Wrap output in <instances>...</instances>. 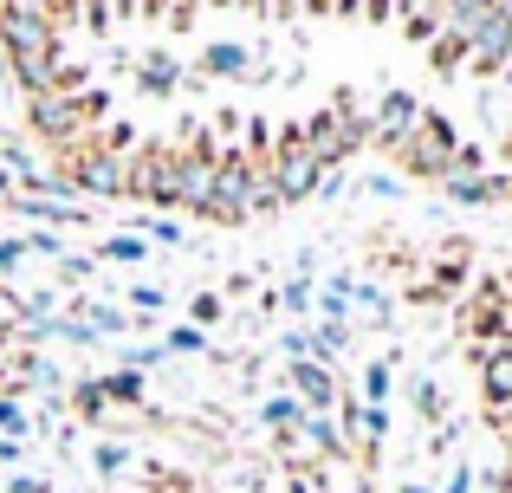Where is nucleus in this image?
<instances>
[{"label":"nucleus","instance_id":"f257e3e1","mask_svg":"<svg viewBox=\"0 0 512 493\" xmlns=\"http://www.w3.org/2000/svg\"><path fill=\"white\" fill-rule=\"evenodd\" d=\"M299 143H305V156H312L318 169H344L350 156L370 143V111L357 104V91H338L325 111L305 117V124H299Z\"/></svg>","mask_w":512,"mask_h":493},{"label":"nucleus","instance_id":"f03ea898","mask_svg":"<svg viewBox=\"0 0 512 493\" xmlns=\"http://www.w3.org/2000/svg\"><path fill=\"white\" fill-rule=\"evenodd\" d=\"M26 130H33L39 143H52L59 156H78L98 143V124L85 117V98H65V91H39V98H26Z\"/></svg>","mask_w":512,"mask_h":493},{"label":"nucleus","instance_id":"7ed1b4c3","mask_svg":"<svg viewBox=\"0 0 512 493\" xmlns=\"http://www.w3.org/2000/svg\"><path fill=\"white\" fill-rule=\"evenodd\" d=\"M454 150H461V130L448 124L441 111H422V124L409 130V137L396 143V163L409 169V176H428V182H448L454 176Z\"/></svg>","mask_w":512,"mask_h":493},{"label":"nucleus","instance_id":"20e7f679","mask_svg":"<svg viewBox=\"0 0 512 493\" xmlns=\"http://www.w3.org/2000/svg\"><path fill=\"white\" fill-rule=\"evenodd\" d=\"M266 176H273V189H279V208H299V202H312L318 195V182H325V169L305 156V143H299V124H279V137H273V156H266Z\"/></svg>","mask_w":512,"mask_h":493},{"label":"nucleus","instance_id":"39448f33","mask_svg":"<svg viewBox=\"0 0 512 493\" xmlns=\"http://www.w3.org/2000/svg\"><path fill=\"white\" fill-rule=\"evenodd\" d=\"M208 221H221V228H240V221H253V163H247L240 150H221V156H214Z\"/></svg>","mask_w":512,"mask_h":493},{"label":"nucleus","instance_id":"423d86ee","mask_svg":"<svg viewBox=\"0 0 512 493\" xmlns=\"http://www.w3.org/2000/svg\"><path fill=\"white\" fill-rule=\"evenodd\" d=\"M65 176H72V189H78V202H117V195L130 189V156H111V150H78V156H65Z\"/></svg>","mask_w":512,"mask_h":493},{"label":"nucleus","instance_id":"0eeeda50","mask_svg":"<svg viewBox=\"0 0 512 493\" xmlns=\"http://www.w3.org/2000/svg\"><path fill=\"white\" fill-rule=\"evenodd\" d=\"M175 182H182V156L169 143H143L130 156V202H150V208H175Z\"/></svg>","mask_w":512,"mask_h":493},{"label":"nucleus","instance_id":"6e6552de","mask_svg":"<svg viewBox=\"0 0 512 493\" xmlns=\"http://www.w3.org/2000/svg\"><path fill=\"white\" fill-rule=\"evenodd\" d=\"M0 52H7V65L52 59V52H59V20L26 13V7H7V0H0Z\"/></svg>","mask_w":512,"mask_h":493},{"label":"nucleus","instance_id":"1a4fd4ad","mask_svg":"<svg viewBox=\"0 0 512 493\" xmlns=\"http://www.w3.org/2000/svg\"><path fill=\"white\" fill-rule=\"evenodd\" d=\"M506 65H512V7L493 0V13L474 26V39H467V72L474 78H500Z\"/></svg>","mask_w":512,"mask_h":493},{"label":"nucleus","instance_id":"9d476101","mask_svg":"<svg viewBox=\"0 0 512 493\" xmlns=\"http://www.w3.org/2000/svg\"><path fill=\"white\" fill-rule=\"evenodd\" d=\"M480 396H487V422L512 435V344L480 351Z\"/></svg>","mask_w":512,"mask_h":493},{"label":"nucleus","instance_id":"9b49d317","mask_svg":"<svg viewBox=\"0 0 512 493\" xmlns=\"http://www.w3.org/2000/svg\"><path fill=\"white\" fill-rule=\"evenodd\" d=\"M286 396H299L305 416H331L344 403V383L331 364H286Z\"/></svg>","mask_w":512,"mask_h":493},{"label":"nucleus","instance_id":"f8f14e48","mask_svg":"<svg viewBox=\"0 0 512 493\" xmlns=\"http://www.w3.org/2000/svg\"><path fill=\"white\" fill-rule=\"evenodd\" d=\"M415 124H422V104H415V91L396 85V91H383L376 111H370V143H376V150H396Z\"/></svg>","mask_w":512,"mask_h":493},{"label":"nucleus","instance_id":"ddd939ff","mask_svg":"<svg viewBox=\"0 0 512 493\" xmlns=\"http://www.w3.org/2000/svg\"><path fill=\"white\" fill-rule=\"evenodd\" d=\"M441 195L461 208H500L512 202V169H480V176H448L441 182Z\"/></svg>","mask_w":512,"mask_h":493},{"label":"nucleus","instance_id":"4468645a","mask_svg":"<svg viewBox=\"0 0 512 493\" xmlns=\"http://www.w3.org/2000/svg\"><path fill=\"white\" fill-rule=\"evenodd\" d=\"M182 59H175L169 46H150V52H137V91L143 98H175L182 91Z\"/></svg>","mask_w":512,"mask_h":493},{"label":"nucleus","instance_id":"2eb2a0df","mask_svg":"<svg viewBox=\"0 0 512 493\" xmlns=\"http://www.w3.org/2000/svg\"><path fill=\"white\" fill-rule=\"evenodd\" d=\"M253 59L260 52L240 46V39H208L201 46V78H253Z\"/></svg>","mask_w":512,"mask_h":493},{"label":"nucleus","instance_id":"dca6fc26","mask_svg":"<svg viewBox=\"0 0 512 493\" xmlns=\"http://www.w3.org/2000/svg\"><path fill=\"white\" fill-rule=\"evenodd\" d=\"M350 325H363V331H389L396 325V312H389V292L383 286H370V279H350Z\"/></svg>","mask_w":512,"mask_h":493},{"label":"nucleus","instance_id":"f3484780","mask_svg":"<svg viewBox=\"0 0 512 493\" xmlns=\"http://www.w3.org/2000/svg\"><path fill=\"white\" fill-rule=\"evenodd\" d=\"M13 182H20V195H39V202H78L72 176H65L59 163L52 169H26V176H13Z\"/></svg>","mask_w":512,"mask_h":493},{"label":"nucleus","instance_id":"a211bd4d","mask_svg":"<svg viewBox=\"0 0 512 493\" xmlns=\"http://www.w3.org/2000/svg\"><path fill=\"white\" fill-rule=\"evenodd\" d=\"M78 325H91V331H98V338H124V331H137V318H130L124 305L85 299V305H78Z\"/></svg>","mask_w":512,"mask_h":493},{"label":"nucleus","instance_id":"6ab92c4d","mask_svg":"<svg viewBox=\"0 0 512 493\" xmlns=\"http://www.w3.org/2000/svg\"><path fill=\"white\" fill-rule=\"evenodd\" d=\"M98 390H104V403H111V409H137L143 390H150V377H137V370L117 364V370H104V377H98Z\"/></svg>","mask_w":512,"mask_h":493},{"label":"nucleus","instance_id":"aec40b11","mask_svg":"<svg viewBox=\"0 0 512 493\" xmlns=\"http://www.w3.org/2000/svg\"><path fill=\"white\" fill-rule=\"evenodd\" d=\"M260 422H266L273 435H292V429L305 422V403H299V396H286V390H279V396H266V403H260Z\"/></svg>","mask_w":512,"mask_h":493},{"label":"nucleus","instance_id":"412c9836","mask_svg":"<svg viewBox=\"0 0 512 493\" xmlns=\"http://www.w3.org/2000/svg\"><path fill=\"white\" fill-rule=\"evenodd\" d=\"M72 409H78V422H104V429H111V416H117V409L104 403L98 377H78V383H72Z\"/></svg>","mask_w":512,"mask_h":493},{"label":"nucleus","instance_id":"4be33fe9","mask_svg":"<svg viewBox=\"0 0 512 493\" xmlns=\"http://www.w3.org/2000/svg\"><path fill=\"white\" fill-rule=\"evenodd\" d=\"M91 260L137 266V260H150V241H143V234H111V241H98V253H91Z\"/></svg>","mask_w":512,"mask_h":493},{"label":"nucleus","instance_id":"5701e85b","mask_svg":"<svg viewBox=\"0 0 512 493\" xmlns=\"http://www.w3.org/2000/svg\"><path fill=\"white\" fill-rule=\"evenodd\" d=\"M124 468H130V442H111V435L91 442V474H98V481H117Z\"/></svg>","mask_w":512,"mask_h":493},{"label":"nucleus","instance_id":"b1692460","mask_svg":"<svg viewBox=\"0 0 512 493\" xmlns=\"http://www.w3.org/2000/svg\"><path fill=\"white\" fill-rule=\"evenodd\" d=\"M428 65H435V78H461V65H467V46L454 33H441L435 46H428Z\"/></svg>","mask_w":512,"mask_h":493},{"label":"nucleus","instance_id":"393cba45","mask_svg":"<svg viewBox=\"0 0 512 493\" xmlns=\"http://www.w3.org/2000/svg\"><path fill=\"white\" fill-rule=\"evenodd\" d=\"M130 221H137V234H143V241H156V247H182L188 241V228H182V221H169V215H130Z\"/></svg>","mask_w":512,"mask_h":493},{"label":"nucleus","instance_id":"a878e982","mask_svg":"<svg viewBox=\"0 0 512 493\" xmlns=\"http://www.w3.org/2000/svg\"><path fill=\"white\" fill-rule=\"evenodd\" d=\"M312 305H318V286L305 273H292L286 279V292H279V312H292V318H312Z\"/></svg>","mask_w":512,"mask_h":493},{"label":"nucleus","instance_id":"bb28decb","mask_svg":"<svg viewBox=\"0 0 512 493\" xmlns=\"http://www.w3.org/2000/svg\"><path fill=\"white\" fill-rule=\"evenodd\" d=\"M117 364L137 370V377H150V370L169 364V351H163V338H150V344H130V351H117Z\"/></svg>","mask_w":512,"mask_h":493},{"label":"nucleus","instance_id":"cd10ccee","mask_svg":"<svg viewBox=\"0 0 512 493\" xmlns=\"http://www.w3.org/2000/svg\"><path fill=\"white\" fill-rule=\"evenodd\" d=\"M389 390H396V364L389 357L363 364V403H389Z\"/></svg>","mask_w":512,"mask_h":493},{"label":"nucleus","instance_id":"c85d7f7f","mask_svg":"<svg viewBox=\"0 0 512 493\" xmlns=\"http://www.w3.org/2000/svg\"><path fill=\"white\" fill-rule=\"evenodd\" d=\"M33 429H39V416H26L13 396H0V442H26Z\"/></svg>","mask_w":512,"mask_h":493},{"label":"nucleus","instance_id":"c756f323","mask_svg":"<svg viewBox=\"0 0 512 493\" xmlns=\"http://www.w3.org/2000/svg\"><path fill=\"white\" fill-rule=\"evenodd\" d=\"M130 312L156 325V312H169V292L156 286V279H137V286H130Z\"/></svg>","mask_w":512,"mask_h":493},{"label":"nucleus","instance_id":"7c9ffc66","mask_svg":"<svg viewBox=\"0 0 512 493\" xmlns=\"http://www.w3.org/2000/svg\"><path fill=\"white\" fill-rule=\"evenodd\" d=\"M163 351H169V357H208V331H195V325H175L169 338H163Z\"/></svg>","mask_w":512,"mask_h":493},{"label":"nucleus","instance_id":"2f4dec72","mask_svg":"<svg viewBox=\"0 0 512 493\" xmlns=\"http://www.w3.org/2000/svg\"><path fill=\"white\" fill-rule=\"evenodd\" d=\"M20 241H26L33 260H65V253H72V247H65V234H52V228H33V234H20Z\"/></svg>","mask_w":512,"mask_h":493},{"label":"nucleus","instance_id":"473e14b6","mask_svg":"<svg viewBox=\"0 0 512 493\" xmlns=\"http://www.w3.org/2000/svg\"><path fill=\"white\" fill-rule=\"evenodd\" d=\"M188 325H195V331L221 325V292H195V299H188Z\"/></svg>","mask_w":512,"mask_h":493},{"label":"nucleus","instance_id":"72a5a7b5","mask_svg":"<svg viewBox=\"0 0 512 493\" xmlns=\"http://www.w3.org/2000/svg\"><path fill=\"white\" fill-rule=\"evenodd\" d=\"M91 273H98V260H91V253H65V260H59V286H85Z\"/></svg>","mask_w":512,"mask_h":493},{"label":"nucleus","instance_id":"f704fd0d","mask_svg":"<svg viewBox=\"0 0 512 493\" xmlns=\"http://www.w3.org/2000/svg\"><path fill=\"white\" fill-rule=\"evenodd\" d=\"M409 396H415V416H428V422L441 416V390H435V377H415V383H409Z\"/></svg>","mask_w":512,"mask_h":493},{"label":"nucleus","instance_id":"c9c22d12","mask_svg":"<svg viewBox=\"0 0 512 493\" xmlns=\"http://www.w3.org/2000/svg\"><path fill=\"white\" fill-rule=\"evenodd\" d=\"M357 195H376V202H402V176H363Z\"/></svg>","mask_w":512,"mask_h":493},{"label":"nucleus","instance_id":"e433bc0d","mask_svg":"<svg viewBox=\"0 0 512 493\" xmlns=\"http://www.w3.org/2000/svg\"><path fill=\"white\" fill-rule=\"evenodd\" d=\"M286 493H331V481H325V468H292Z\"/></svg>","mask_w":512,"mask_h":493},{"label":"nucleus","instance_id":"4c0bfd02","mask_svg":"<svg viewBox=\"0 0 512 493\" xmlns=\"http://www.w3.org/2000/svg\"><path fill=\"white\" fill-rule=\"evenodd\" d=\"M20 260H33L26 241H20V234H0V273H20Z\"/></svg>","mask_w":512,"mask_h":493},{"label":"nucleus","instance_id":"58836bf2","mask_svg":"<svg viewBox=\"0 0 512 493\" xmlns=\"http://www.w3.org/2000/svg\"><path fill=\"white\" fill-rule=\"evenodd\" d=\"M344 189H350V176H344V169H325V182H318V195H312V202H338Z\"/></svg>","mask_w":512,"mask_h":493},{"label":"nucleus","instance_id":"ea45409f","mask_svg":"<svg viewBox=\"0 0 512 493\" xmlns=\"http://www.w3.org/2000/svg\"><path fill=\"white\" fill-rule=\"evenodd\" d=\"M7 7H26V13H46V20H65V0H7Z\"/></svg>","mask_w":512,"mask_h":493},{"label":"nucleus","instance_id":"a19ab883","mask_svg":"<svg viewBox=\"0 0 512 493\" xmlns=\"http://www.w3.org/2000/svg\"><path fill=\"white\" fill-rule=\"evenodd\" d=\"M7 493H52V481H39V474H13Z\"/></svg>","mask_w":512,"mask_h":493},{"label":"nucleus","instance_id":"79ce46f5","mask_svg":"<svg viewBox=\"0 0 512 493\" xmlns=\"http://www.w3.org/2000/svg\"><path fill=\"white\" fill-rule=\"evenodd\" d=\"M13 318H20V292H7V286H0V331H7Z\"/></svg>","mask_w":512,"mask_h":493},{"label":"nucleus","instance_id":"37998d69","mask_svg":"<svg viewBox=\"0 0 512 493\" xmlns=\"http://www.w3.org/2000/svg\"><path fill=\"white\" fill-rule=\"evenodd\" d=\"M441 493H474V468H454V474H448V487H441Z\"/></svg>","mask_w":512,"mask_h":493},{"label":"nucleus","instance_id":"c03bdc74","mask_svg":"<svg viewBox=\"0 0 512 493\" xmlns=\"http://www.w3.org/2000/svg\"><path fill=\"white\" fill-rule=\"evenodd\" d=\"M20 461V442H0V468H13Z\"/></svg>","mask_w":512,"mask_h":493},{"label":"nucleus","instance_id":"a18cd8bd","mask_svg":"<svg viewBox=\"0 0 512 493\" xmlns=\"http://www.w3.org/2000/svg\"><path fill=\"white\" fill-rule=\"evenodd\" d=\"M7 195H13V176H7V169H0V202H7Z\"/></svg>","mask_w":512,"mask_h":493},{"label":"nucleus","instance_id":"49530a36","mask_svg":"<svg viewBox=\"0 0 512 493\" xmlns=\"http://www.w3.org/2000/svg\"><path fill=\"white\" fill-rule=\"evenodd\" d=\"M292 7H305V0H273V13H292Z\"/></svg>","mask_w":512,"mask_h":493},{"label":"nucleus","instance_id":"de8ad7c7","mask_svg":"<svg viewBox=\"0 0 512 493\" xmlns=\"http://www.w3.org/2000/svg\"><path fill=\"white\" fill-rule=\"evenodd\" d=\"M396 493H435V487H422V481H409V487H396Z\"/></svg>","mask_w":512,"mask_h":493},{"label":"nucleus","instance_id":"09e8293b","mask_svg":"<svg viewBox=\"0 0 512 493\" xmlns=\"http://www.w3.org/2000/svg\"><path fill=\"white\" fill-rule=\"evenodd\" d=\"M506 474H512V442H506Z\"/></svg>","mask_w":512,"mask_h":493},{"label":"nucleus","instance_id":"8fccbe9b","mask_svg":"<svg viewBox=\"0 0 512 493\" xmlns=\"http://www.w3.org/2000/svg\"><path fill=\"white\" fill-rule=\"evenodd\" d=\"M506 442H512V435H506Z\"/></svg>","mask_w":512,"mask_h":493}]
</instances>
